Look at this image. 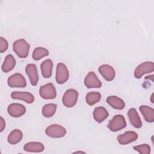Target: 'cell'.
I'll list each match as a JSON object with an SVG mask.
<instances>
[{
  "label": "cell",
  "instance_id": "cell-11",
  "mask_svg": "<svg viewBox=\"0 0 154 154\" xmlns=\"http://www.w3.org/2000/svg\"><path fill=\"white\" fill-rule=\"evenodd\" d=\"M138 138V134L134 131H126L123 134L119 135L117 140L119 144L126 145L135 141Z\"/></svg>",
  "mask_w": 154,
  "mask_h": 154
},
{
  "label": "cell",
  "instance_id": "cell-22",
  "mask_svg": "<svg viewBox=\"0 0 154 154\" xmlns=\"http://www.w3.org/2000/svg\"><path fill=\"white\" fill-rule=\"evenodd\" d=\"M23 138L22 132L18 129L13 130L7 137V141L10 144H16L19 143Z\"/></svg>",
  "mask_w": 154,
  "mask_h": 154
},
{
  "label": "cell",
  "instance_id": "cell-28",
  "mask_svg": "<svg viewBox=\"0 0 154 154\" xmlns=\"http://www.w3.org/2000/svg\"><path fill=\"white\" fill-rule=\"evenodd\" d=\"M5 121L4 119L2 117H1V131H0L1 132H2L4 131V129L5 128Z\"/></svg>",
  "mask_w": 154,
  "mask_h": 154
},
{
  "label": "cell",
  "instance_id": "cell-29",
  "mask_svg": "<svg viewBox=\"0 0 154 154\" xmlns=\"http://www.w3.org/2000/svg\"><path fill=\"white\" fill-rule=\"evenodd\" d=\"M152 97H153V94H152V96H151V102H152V103H153V100H152Z\"/></svg>",
  "mask_w": 154,
  "mask_h": 154
},
{
  "label": "cell",
  "instance_id": "cell-17",
  "mask_svg": "<svg viewBox=\"0 0 154 154\" xmlns=\"http://www.w3.org/2000/svg\"><path fill=\"white\" fill-rule=\"evenodd\" d=\"M106 102L116 109L122 110L125 106V103L123 100L116 96H109L107 97Z\"/></svg>",
  "mask_w": 154,
  "mask_h": 154
},
{
  "label": "cell",
  "instance_id": "cell-4",
  "mask_svg": "<svg viewBox=\"0 0 154 154\" xmlns=\"http://www.w3.org/2000/svg\"><path fill=\"white\" fill-rule=\"evenodd\" d=\"M154 70V63L152 61H146L139 64L134 70V76L137 79H140L143 75L150 73Z\"/></svg>",
  "mask_w": 154,
  "mask_h": 154
},
{
  "label": "cell",
  "instance_id": "cell-16",
  "mask_svg": "<svg viewBox=\"0 0 154 154\" xmlns=\"http://www.w3.org/2000/svg\"><path fill=\"white\" fill-rule=\"evenodd\" d=\"M93 115L94 120L97 123H100L108 117L109 113L104 107L98 106L94 108Z\"/></svg>",
  "mask_w": 154,
  "mask_h": 154
},
{
  "label": "cell",
  "instance_id": "cell-20",
  "mask_svg": "<svg viewBox=\"0 0 154 154\" xmlns=\"http://www.w3.org/2000/svg\"><path fill=\"white\" fill-rule=\"evenodd\" d=\"M44 149V145L42 143L37 141L27 143L23 146V150L28 152H42Z\"/></svg>",
  "mask_w": 154,
  "mask_h": 154
},
{
  "label": "cell",
  "instance_id": "cell-1",
  "mask_svg": "<svg viewBox=\"0 0 154 154\" xmlns=\"http://www.w3.org/2000/svg\"><path fill=\"white\" fill-rule=\"evenodd\" d=\"M30 46L26 41L21 38L17 40L13 43V49L17 55L21 58H25L28 57Z\"/></svg>",
  "mask_w": 154,
  "mask_h": 154
},
{
  "label": "cell",
  "instance_id": "cell-12",
  "mask_svg": "<svg viewBox=\"0 0 154 154\" xmlns=\"http://www.w3.org/2000/svg\"><path fill=\"white\" fill-rule=\"evenodd\" d=\"M98 71L102 77L107 81H111L115 78V70L110 65L102 64L98 68Z\"/></svg>",
  "mask_w": 154,
  "mask_h": 154
},
{
  "label": "cell",
  "instance_id": "cell-14",
  "mask_svg": "<svg viewBox=\"0 0 154 154\" xmlns=\"http://www.w3.org/2000/svg\"><path fill=\"white\" fill-rule=\"evenodd\" d=\"M128 117L131 124L135 128H141L142 127V122L135 108H131L128 111Z\"/></svg>",
  "mask_w": 154,
  "mask_h": 154
},
{
  "label": "cell",
  "instance_id": "cell-23",
  "mask_svg": "<svg viewBox=\"0 0 154 154\" xmlns=\"http://www.w3.org/2000/svg\"><path fill=\"white\" fill-rule=\"evenodd\" d=\"M101 99V94L99 92L91 91L89 92L86 94L85 101L90 106H93L98 102L100 101Z\"/></svg>",
  "mask_w": 154,
  "mask_h": 154
},
{
  "label": "cell",
  "instance_id": "cell-3",
  "mask_svg": "<svg viewBox=\"0 0 154 154\" xmlns=\"http://www.w3.org/2000/svg\"><path fill=\"white\" fill-rule=\"evenodd\" d=\"M126 126V122L123 116L117 114L109 122L107 127L112 132H117Z\"/></svg>",
  "mask_w": 154,
  "mask_h": 154
},
{
  "label": "cell",
  "instance_id": "cell-27",
  "mask_svg": "<svg viewBox=\"0 0 154 154\" xmlns=\"http://www.w3.org/2000/svg\"><path fill=\"white\" fill-rule=\"evenodd\" d=\"M8 44L6 39L2 37H0V52L3 53L8 49Z\"/></svg>",
  "mask_w": 154,
  "mask_h": 154
},
{
  "label": "cell",
  "instance_id": "cell-7",
  "mask_svg": "<svg viewBox=\"0 0 154 154\" xmlns=\"http://www.w3.org/2000/svg\"><path fill=\"white\" fill-rule=\"evenodd\" d=\"M39 94L44 99H54L57 96V91L53 84L50 82L40 87Z\"/></svg>",
  "mask_w": 154,
  "mask_h": 154
},
{
  "label": "cell",
  "instance_id": "cell-9",
  "mask_svg": "<svg viewBox=\"0 0 154 154\" xmlns=\"http://www.w3.org/2000/svg\"><path fill=\"white\" fill-rule=\"evenodd\" d=\"M8 113L13 117H19L26 112L25 106L19 103H13L8 105L7 108Z\"/></svg>",
  "mask_w": 154,
  "mask_h": 154
},
{
  "label": "cell",
  "instance_id": "cell-18",
  "mask_svg": "<svg viewBox=\"0 0 154 154\" xmlns=\"http://www.w3.org/2000/svg\"><path fill=\"white\" fill-rule=\"evenodd\" d=\"M139 109L147 122L153 123L154 122V109L153 108L147 105H141Z\"/></svg>",
  "mask_w": 154,
  "mask_h": 154
},
{
  "label": "cell",
  "instance_id": "cell-21",
  "mask_svg": "<svg viewBox=\"0 0 154 154\" xmlns=\"http://www.w3.org/2000/svg\"><path fill=\"white\" fill-rule=\"evenodd\" d=\"M16 65V60L14 57L8 54L5 58V60L1 66L2 70L5 73H8L12 70Z\"/></svg>",
  "mask_w": 154,
  "mask_h": 154
},
{
  "label": "cell",
  "instance_id": "cell-6",
  "mask_svg": "<svg viewBox=\"0 0 154 154\" xmlns=\"http://www.w3.org/2000/svg\"><path fill=\"white\" fill-rule=\"evenodd\" d=\"M45 133L49 137L58 138L63 137L66 134V130L60 125L53 124L46 128Z\"/></svg>",
  "mask_w": 154,
  "mask_h": 154
},
{
  "label": "cell",
  "instance_id": "cell-2",
  "mask_svg": "<svg viewBox=\"0 0 154 154\" xmlns=\"http://www.w3.org/2000/svg\"><path fill=\"white\" fill-rule=\"evenodd\" d=\"M78 98V92L72 88L68 89L64 93L62 102L67 108H72L75 105Z\"/></svg>",
  "mask_w": 154,
  "mask_h": 154
},
{
  "label": "cell",
  "instance_id": "cell-5",
  "mask_svg": "<svg viewBox=\"0 0 154 154\" xmlns=\"http://www.w3.org/2000/svg\"><path fill=\"white\" fill-rule=\"evenodd\" d=\"M69 73L66 66L62 63H59L57 65L55 80L59 84H64L69 79Z\"/></svg>",
  "mask_w": 154,
  "mask_h": 154
},
{
  "label": "cell",
  "instance_id": "cell-8",
  "mask_svg": "<svg viewBox=\"0 0 154 154\" xmlns=\"http://www.w3.org/2000/svg\"><path fill=\"white\" fill-rule=\"evenodd\" d=\"M8 86L12 88H24L26 86V81L24 76L19 73H14L7 79Z\"/></svg>",
  "mask_w": 154,
  "mask_h": 154
},
{
  "label": "cell",
  "instance_id": "cell-13",
  "mask_svg": "<svg viewBox=\"0 0 154 154\" xmlns=\"http://www.w3.org/2000/svg\"><path fill=\"white\" fill-rule=\"evenodd\" d=\"M25 72L29 78L31 84L35 86L38 81V75L37 67L34 64H28L25 67Z\"/></svg>",
  "mask_w": 154,
  "mask_h": 154
},
{
  "label": "cell",
  "instance_id": "cell-10",
  "mask_svg": "<svg viewBox=\"0 0 154 154\" xmlns=\"http://www.w3.org/2000/svg\"><path fill=\"white\" fill-rule=\"evenodd\" d=\"M84 84L88 88H100L102 82L99 79L94 72H89L84 79Z\"/></svg>",
  "mask_w": 154,
  "mask_h": 154
},
{
  "label": "cell",
  "instance_id": "cell-19",
  "mask_svg": "<svg viewBox=\"0 0 154 154\" xmlns=\"http://www.w3.org/2000/svg\"><path fill=\"white\" fill-rule=\"evenodd\" d=\"M53 63L51 59H47L40 65L42 76L45 78H49L52 76Z\"/></svg>",
  "mask_w": 154,
  "mask_h": 154
},
{
  "label": "cell",
  "instance_id": "cell-25",
  "mask_svg": "<svg viewBox=\"0 0 154 154\" xmlns=\"http://www.w3.org/2000/svg\"><path fill=\"white\" fill-rule=\"evenodd\" d=\"M48 55L49 51L47 49L43 47H37L33 51L32 57L34 60L38 61Z\"/></svg>",
  "mask_w": 154,
  "mask_h": 154
},
{
  "label": "cell",
  "instance_id": "cell-26",
  "mask_svg": "<svg viewBox=\"0 0 154 154\" xmlns=\"http://www.w3.org/2000/svg\"><path fill=\"white\" fill-rule=\"evenodd\" d=\"M133 149L141 154H150L151 148L147 144H142L133 147Z\"/></svg>",
  "mask_w": 154,
  "mask_h": 154
},
{
  "label": "cell",
  "instance_id": "cell-24",
  "mask_svg": "<svg viewBox=\"0 0 154 154\" xmlns=\"http://www.w3.org/2000/svg\"><path fill=\"white\" fill-rule=\"evenodd\" d=\"M57 105L55 103H47L42 108V114L44 117L46 118H49L52 117L56 112Z\"/></svg>",
  "mask_w": 154,
  "mask_h": 154
},
{
  "label": "cell",
  "instance_id": "cell-15",
  "mask_svg": "<svg viewBox=\"0 0 154 154\" xmlns=\"http://www.w3.org/2000/svg\"><path fill=\"white\" fill-rule=\"evenodd\" d=\"M11 97L13 99L22 100L28 103H32L34 101L32 94L26 91H13L11 93Z\"/></svg>",
  "mask_w": 154,
  "mask_h": 154
}]
</instances>
